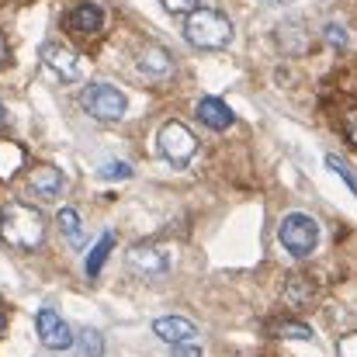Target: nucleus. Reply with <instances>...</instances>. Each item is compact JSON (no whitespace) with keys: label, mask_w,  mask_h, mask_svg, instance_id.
<instances>
[{"label":"nucleus","mask_w":357,"mask_h":357,"mask_svg":"<svg viewBox=\"0 0 357 357\" xmlns=\"http://www.w3.org/2000/svg\"><path fill=\"white\" fill-rule=\"evenodd\" d=\"M0 239L10 243L14 250H38L45 239V219L38 208L24 202H10L0 212Z\"/></svg>","instance_id":"f257e3e1"},{"label":"nucleus","mask_w":357,"mask_h":357,"mask_svg":"<svg viewBox=\"0 0 357 357\" xmlns=\"http://www.w3.org/2000/svg\"><path fill=\"white\" fill-rule=\"evenodd\" d=\"M184 38L195 49H226L233 42V21L222 10L212 7H195L184 21Z\"/></svg>","instance_id":"f03ea898"},{"label":"nucleus","mask_w":357,"mask_h":357,"mask_svg":"<svg viewBox=\"0 0 357 357\" xmlns=\"http://www.w3.org/2000/svg\"><path fill=\"white\" fill-rule=\"evenodd\" d=\"M80 105H84V112L91 119H98V121H121L125 112H128L125 94H121L119 87H112V84H87L80 91Z\"/></svg>","instance_id":"7ed1b4c3"},{"label":"nucleus","mask_w":357,"mask_h":357,"mask_svg":"<svg viewBox=\"0 0 357 357\" xmlns=\"http://www.w3.org/2000/svg\"><path fill=\"white\" fill-rule=\"evenodd\" d=\"M278 239H281V246L291 257H309L319 246V222L312 215H305V212H291V215H284V222L278 229Z\"/></svg>","instance_id":"20e7f679"},{"label":"nucleus","mask_w":357,"mask_h":357,"mask_svg":"<svg viewBox=\"0 0 357 357\" xmlns=\"http://www.w3.org/2000/svg\"><path fill=\"white\" fill-rule=\"evenodd\" d=\"M156 146H160L163 160H170L174 167H184L198 153V135L188 125H181V121H167L160 128V135H156Z\"/></svg>","instance_id":"39448f33"},{"label":"nucleus","mask_w":357,"mask_h":357,"mask_svg":"<svg viewBox=\"0 0 357 357\" xmlns=\"http://www.w3.org/2000/svg\"><path fill=\"white\" fill-rule=\"evenodd\" d=\"M125 264H128L132 271L146 274V278H160V274H167V271H170V264H174V260H170V253H167L163 246L139 243V246H128Z\"/></svg>","instance_id":"423d86ee"},{"label":"nucleus","mask_w":357,"mask_h":357,"mask_svg":"<svg viewBox=\"0 0 357 357\" xmlns=\"http://www.w3.org/2000/svg\"><path fill=\"white\" fill-rule=\"evenodd\" d=\"M42 63H45L63 84H77V80L84 77V63H80V56L70 52V49L59 45V42H45V45H42Z\"/></svg>","instance_id":"0eeeda50"},{"label":"nucleus","mask_w":357,"mask_h":357,"mask_svg":"<svg viewBox=\"0 0 357 357\" xmlns=\"http://www.w3.org/2000/svg\"><path fill=\"white\" fill-rule=\"evenodd\" d=\"M35 326H38V340H42L45 347H52V351H66V347H73V330H70V323H66L56 309L45 305V309L38 312Z\"/></svg>","instance_id":"6e6552de"},{"label":"nucleus","mask_w":357,"mask_h":357,"mask_svg":"<svg viewBox=\"0 0 357 357\" xmlns=\"http://www.w3.org/2000/svg\"><path fill=\"white\" fill-rule=\"evenodd\" d=\"M28 188H31L38 198H59L63 188H66V177H63L59 167L42 163V167H31V170H28Z\"/></svg>","instance_id":"1a4fd4ad"},{"label":"nucleus","mask_w":357,"mask_h":357,"mask_svg":"<svg viewBox=\"0 0 357 357\" xmlns=\"http://www.w3.org/2000/svg\"><path fill=\"white\" fill-rule=\"evenodd\" d=\"M135 66H139L149 80H163V77L174 70V59H170V52H167L163 45H142V49L135 52Z\"/></svg>","instance_id":"9d476101"},{"label":"nucleus","mask_w":357,"mask_h":357,"mask_svg":"<svg viewBox=\"0 0 357 357\" xmlns=\"http://www.w3.org/2000/svg\"><path fill=\"white\" fill-rule=\"evenodd\" d=\"M195 115H198V121H202L205 128H212V132H222V128H229V125L236 121L233 108H229L222 98H202L198 108H195Z\"/></svg>","instance_id":"9b49d317"},{"label":"nucleus","mask_w":357,"mask_h":357,"mask_svg":"<svg viewBox=\"0 0 357 357\" xmlns=\"http://www.w3.org/2000/svg\"><path fill=\"white\" fill-rule=\"evenodd\" d=\"M105 24V10L98 3H77L70 14H66V28L73 35H98Z\"/></svg>","instance_id":"f8f14e48"},{"label":"nucleus","mask_w":357,"mask_h":357,"mask_svg":"<svg viewBox=\"0 0 357 357\" xmlns=\"http://www.w3.org/2000/svg\"><path fill=\"white\" fill-rule=\"evenodd\" d=\"M153 333L160 340H167V344H188V340L198 337V326L191 319H184V316H160L153 323Z\"/></svg>","instance_id":"ddd939ff"},{"label":"nucleus","mask_w":357,"mask_h":357,"mask_svg":"<svg viewBox=\"0 0 357 357\" xmlns=\"http://www.w3.org/2000/svg\"><path fill=\"white\" fill-rule=\"evenodd\" d=\"M312 298H316V284H312V278H305V274H291V278L284 281V302H288V305L302 309V305H312Z\"/></svg>","instance_id":"4468645a"},{"label":"nucleus","mask_w":357,"mask_h":357,"mask_svg":"<svg viewBox=\"0 0 357 357\" xmlns=\"http://www.w3.org/2000/svg\"><path fill=\"white\" fill-rule=\"evenodd\" d=\"M56 226H59V233L66 236V243L73 246V250H80L84 246V219H80V212L77 208H59V215H56Z\"/></svg>","instance_id":"2eb2a0df"},{"label":"nucleus","mask_w":357,"mask_h":357,"mask_svg":"<svg viewBox=\"0 0 357 357\" xmlns=\"http://www.w3.org/2000/svg\"><path fill=\"white\" fill-rule=\"evenodd\" d=\"M112 250H115V233H105V236L94 243V250L87 253V260H84L87 278H98V274H101V267H105V260H108Z\"/></svg>","instance_id":"dca6fc26"},{"label":"nucleus","mask_w":357,"mask_h":357,"mask_svg":"<svg viewBox=\"0 0 357 357\" xmlns=\"http://www.w3.org/2000/svg\"><path fill=\"white\" fill-rule=\"evenodd\" d=\"M105 354V337L101 330H80V340H77V357H101Z\"/></svg>","instance_id":"f3484780"},{"label":"nucleus","mask_w":357,"mask_h":357,"mask_svg":"<svg viewBox=\"0 0 357 357\" xmlns=\"http://www.w3.org/2000/svg\"><path fill=\"white\" fill-rule=\"evenodd\" d=\"M271 333L281 337V340H312V330L305 323H295V319H278L271 326Z\"/></svg>","instance_id":"a211bd4d"},{"label":"nucleus","mask_w":357,"mask_h":357,"mask_svg":"<svg viewBox=\"0 0 357 357\" xmlns=\"http://www.w3.org/2000/svg\"><path fill=\"white\" fill-rule=\"evenodd\" d=\"M326 167H330V170H333V174H337V177L347 184V188H351V195L357 198V174H354V170H351L340 156H326Z\"/></svg>","instance_id":"6ab92c4d"},{"label":"nucleus","mask_w":357,"mask_h":357,"mask_svg":"<svg viewBox=\"0 0 357 357\" xmlns=\"http://www.w3.org/2000/svg\"><path fill=\"white\" fill-rule=\"evenodd\" d=\"M98 177H101V181H125V177H132V167H128L125 160H112V163H105V167L98 170Z\"/></svg>","instance_id":"aec40b11"},{"label":"nucleus","mask_w":357,"mask_h":357,"mask_svg":"<svg viewBox=\"0 0 357 357\" xmlns=\"http://www.w3.org/2000/svg\"><path fill=\"white\" fill-rule=\"evenodd\" d=\"M323 38H326L330 45H337V49H347V42H351L347 31H344V24H326V28H323Z\"/></svg>","instance_id":"412c9836"},{"label":"nucleus","mask_w":357,"mask_h":357,"mask_svg":"<svg viewBox=\"0 0 357 357\" xmlns=\"http://www.w3.org/2000/svg\"><path fill=\"white\" fill-rule=\"evenodd\" d=\"M170 14H191L195 7H202V0H160Z\"/></svg>","instance_id":"4be33fe9"},{"label":"nucleus","mask_w":357,"mask_h":357,"mask_svg":"<svg viewBox=\"0 0 357 357\" xmlns=\"http://www.w3.org/2000/svg\"><path fill=\"white\" fill-rule=\"evenodd\" d=\"M337 357H357V333H344V337H340Z\"/></svg>","instance_id":"5701e85b"},{"label":"nucleus","mask_w":357,"mask_h":357,"mask_svg":"<svg viewBox=\"0 0 357 357\" xmlns=\"http://www.w3.org/2000/svg\"><path fill=\"white\" fill-rule=\"evenodd\" d=\"M170 357H202V347H198L195 340H188V344H174V354Z\"/></svg>","instance_id":"b1692460"},{"label":"nucleus","mask_w":357,"mask_h":357,"mask_svg":"<svg viewBox=\"0 0 357 357\" xmlns=\"http://www.w3.org/2000/svg\"><path fill=\"white\" fill-rule=\"evenodd\" d=\"M347 139L357 146V112L354 115H347Z\"/></svg>","instance_id":"393cba45"},{"label":"nucleus","mask_w":357,"mask_h":357,"mask_svg":"<svg viewBox=\"0 0 357 357\" xmlns=\"http://www.w3.org/2000/svg\"><path fill=\"white\" fill-rule=\"evenodd\" d=\"M7 59H10V49H7V38L0 35V66H3Z\"/></svg>","instance_id":"a878e982"},{"label":"nucleus","mask_w":357,"mask_h":357,"mask_svg":"<svg viewBox=\"0 0 357 357\" xmlns=\"http://www.w3.org/2000/svg\"><path fill=\"white\" fill-rule=\"evenodd\" d=\"M3 121H7V112H3V105H0V125H3Z\"/></svg>","instance_id":"bb28decb"}]
</instances>
